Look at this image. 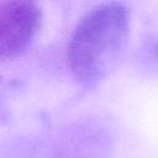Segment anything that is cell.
Returning a JSON list of instances; mask_svg holds the SVG:
<instances>
[{"mask_svg": "<svg viewBox=\"0 0 158 158\" xmlns=\"http://www.w3.org/2000/svg\"><path fill=\"white\" fill-rule=\"evenodd\" d=\"M130 27V10L120 1L96 5L80 19L67 52L70 72L80 85L95 88L115 69L126 49Z\"/></svg>", "mask_w": 158, "mask_h": 158, "instance_id": "cell-1", "label": "cell"}, {"mask_svg": "<svg viewBox=\"0 0 158 158\" xmlns=\"http://www.w3.org/2000/svg\"><path fill=\"white\" fill-rule=\"evenodd\" d=\"M112 138L98 121L68 125L41 137L17 138L0 148V158H110Z\"/></svg>", "mask_w": 158, "mask_h": 158, "instance_id": "cell-2", "label": "cell"}, {"mask_svg": "<svg viewBox=\"0 0 158 158\" xmlns=\"http://www.w3.org/2000/svg\"><path fill=\"white\" fill-rule=\"evenodd\" d=\"M43 15L32 1H0V60L25 52L36 38Z\"/></svg>", "mask_w": 158, "mask_h": 158, "instance_id": "cell-3", "label": "cell"}, {"mask_svg": "<svg viewBox=\"0 0 158 158\" xmlns=\"http://www.w3.org/2000/svg\"><path fill=\"white\" fill-rule=\"evenodd\" d=\"M9 118H10L9 117V111L6 109L5 100H4V96H2V79L0 77V123L7 122Z\"/></svg>", "mask_w": 158, "mask_h": 158, "instance_id": "cell-4", "label": "cell"}]
</instances>
